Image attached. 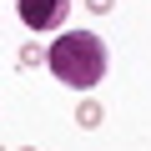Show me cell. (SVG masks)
I'll return each instance as SVG.
<instances>
[{
	"label": "cell",
	"mask_w": 151,
	"mask_h": 151,
	"mask_svg": "<svg viewBox=\"0 0 151 151\" xmlns=\"http://www.w3.org/2000/svg\"><path fill=\"white\" fill-rule=\"evenodd\" d=\"M45 65L60 86L70 91H96L106 81V65H111V50L96 30H65L45 45Z\"/></svg>",
	"instance_id": "6da1fadb"
},
{
	"label": "cell",
	"mask_w": 151,
	"mask_h": 151,
	"mask_svg": "<svg viewBox=\"0 0 151 151\" xmlns=\"http://www.w3.org/2000/svg\"><path fill=\"white\" fill-rule=\"evenodd\" d=\"M15 15H20V25L30 35H50V30L65 25L70 0H15Z\"/></svg>",
	"instance_id": "7a4b0ae2"
},
{
	"label": "cell",
	"mask_w": 151,
	"mask_h": 151,
	"mask_svg": "<svg viewBox=\"0 0 151 151\" xmlns=\"http://www.w3.org/2000/svg\"><path fill=\"white\" fill-rule=\"evenodd\" d=\"M106 121V106L101 101H81V106H76V126H81V131H96Z\"/></svg>",
	"instance_id": "3957f363"
},
{
	"label": "cell",
	"mask_w": 151,
	"mask_h": 151,
	"mask_svg": "<svg viewBox=\"0 0 151 151\" xmlns=\"http://www.w3.org/2000/svg\"><path fill=\"white\" fill-rule=\"evenodd\" d=\"M40 60H45V45H40V40H25V45L15 50V65H25V70L40 65Z\"/></svg>",
	"instance_id": "277c9868"
},
{
	"label": "cell",
	"mask_w": 151,
	"mask_h": 151,
	"mask_svg": "<svg viewBox=\"0 0 151 151\" xmlns=\"http://www.w3.org/2000/svg\"><path fill=\"white\" fill-rule=\"evenodd\" d=\"M81 5H86L91 15H111V5H116V0H81Z\"/></svg>",
	"instance_id": "5b68a950"
},
{
	"label": "cell",
	"mask_w": 151,
	"mask_h": 151,
	"mask_svg": "<svg viewBox=\"0 0 151 151\" xmlns=\"http://www.w3.org/2000/svg\"><path fill=\"white\" fill-rule=\"evenodd\" d=\"M20 151H40V146H20Z\"/></svg>",
	"instance_id": "8992f818"
},
{
	"label": "cell",
	"mask_w": 151,
	"mask_h": 151,
	"mask_svg": "<svg viewBox=\"0 0 151 151\" xmlns=\"http://www.w3.org/2000/svg\"><path fill=\"white\" fill-rule=\"evenodd\" d=\"M0 151H5V146H0Z\"/></svg>",
	"instance_id": "52a82bcc"
}]
</instances>
